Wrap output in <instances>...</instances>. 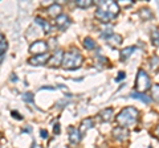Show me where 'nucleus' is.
Segmentation results:
<instances>
[{"label":"nucleus","instance_id":"1","mask_svg":"<svg viewBox=\"0 0 159 148\" xmlns=\"http://www.w3.org/2000/svg\"><path fill=\"white\" fill-rule=\"evenodd\" d=\"M98 6L96 11V17L102 23H109L117 17L119 13V6L116 2H96Z\"/></svg>","mask_w":159,"mask_h":148},{"label":"nucleus","instance_id":"2","mask_svg":"<svg viewBox=\"0 0 159 148\" xmlns=\"http://www.w3.org/2000/svg\"><path fill=\"white\" fill-rule=\"evenodd\" d=\"M139 118V111L135 107H126L117 115V123L119 124V127L123 128H133L137 124Z\"/></svg>","mask_w":159,"mask_h":148},{"label":"nucleus","instance_id":"3","mask_svg":"<svg viewBox=\"0 0 159 148\" xmlns=\"http://www.w3.org/2000/svg\"><path fill=\"white\" fill-rule=\"evenodd\" d=\"M84 61L82 54L80 53V50H77L76 48L68 50L66 53H64V58H62V67L66 69V70H73V69H77L81 66V63Z\"/></svg>","mask_w":159,"mask_h":148},{"label":"nucleus","instance_id":"4","mask_svg":"<svg viewBox=\"0 0 159 148\" xmlns=\"http://www.w3.org/2000/svg\"><path fill=\"white\" fill-rule=\"evenodd\" d=\"M151 87V81L150 77L147 76V73L143 69H139L137 74V81H135V89L137 93H145Z\"/></svg>","mask_w":159,"mask_h":148},{"label":"nucleus","instance_id":"5","mask_svg":"<svg viewBox=\"0 0 159 148\" xmlns=\"http://www.w3.org/2000/svg\"><path fill=\"white\" fill-rule=\"evenodd\" d=\"M48 50V44L43 40H39V41H34L31 46H29V52L34 56H39V54H44L47 53Z\"/></svg>","mask_w":159,"mask_h":148},{"label":"nucleus","instance_id":"6","mask_svg":"<svg viewBox=\"0 0 159 148\" xmlns=\"http://www.w3.org/2000/svg\"><path fill=\"white\" fill-rule=\"evenodd\" d=\"M62 58H64V52L61 50V49H58V50H56L53 54H51L47 65L51 66V67H57L62 63Z\"/></svg>","mask_w":159,"mask_h":148},{"label":"nucleus","instance_id":"7","mask_svg":"<svg viewBox=\"0 0 159 148\" xmlns=\"http://www.w3.org/2000/svg\"><path fill=\"white\" fill-rule=\"evenodd\" d=\"M49 57H51V54H48V53L39 54V56L31 57V58L28 60V62L31 63V65H33V66H43V65H45V63L48 62Z\"/></svg>","mask_w":159,"mask_h":148},{"label":"nucleus","instance_id":"8","mask_svg":"<svg viewBox=\"0 0 159 148\" xmlns=\"http://www.w3.org/2000/svg\"><path fill=\"white\" fill-rule=\"evenodd\" d=\"M68 134H69V140H70V143H73V144H77V143H80V140H81V134H80V131L77 130L76 127L70 126L68 128Z\"/></svg>","mask_w":159,"mask_h":148},{"label":"nucleus","instance_id":"9","mask_svg":"<svg viewBox=\"0 0 159 148\" xmlns=\"http://www.w3.org/2000/svg\"><path fill=\"white\" fill-rule=\"evenodd\" d=\"M113 136L118 140H126L129 137V131L127 128H123V127H116L113 130Z\"/></svg>","mask_w":159,"mask_h":148},{"label":"nucleus","instance_id":"10","mask_svg":"<svg viewBox=\"0 0 159 148\" xmlns=\"http://www.w3.org/2000/svg\"><path fill=\"white\" fill-rule=\"evenodd\" d=\"M69 24H70V20H69V17L66 16V15H60L58 17H56V25L58 29H61V31H64L65 28L69 27Z\"/></svg>","mask_w":159,"mask_h":148},{"label":"nucleus","instance_id":"11","mask_svg":"<svg viewBox=\"0 0 159 148\" xmlns=\"http://www.w3.org/2000/svg\"><path fill=\"white\" fill-rule=\"evenodd\" d=\"M93 124H94V122H93V119L92 118H86V119H84L82 122H81V126H80V134L81 135H84L85 132L89 130V128H92L93 127Z\"/></svg>","mask_w":159,"mask_h":148},{"label":"nucleus","instance_id":"12","mask_svg":"<svg viewBox=\"0 0 159 148\" xmlns=\"http://www.w3.org/2000/svg\"><path fill=\"white\" fill-rule=\"evenodd\" d=\"M47 12H48L49 16H52V17H58L60 15H61V6H58L57 3H53L52 6L48 7Z\"/></svg>","mask_w":159,"mask_h":148},{"label":"nucleus","instance_id":"13","mask_svg":"<svg viewBox=\"0 0 159 148\" xmlns=\"http://www.w3.org/2000/svg\"><path fill=\"white\" fill-rule=\"evenodd\" d=\"M113 115H114L113 108H103V110L99 112V119L102 122H110L113 119Z\"/></svg>","mask_w":159,"mask_h":148},{"label":"nucleus","instance_id":"14","mask_svg":"<svg viewBox=\"0 0 159 148\" xmlns=\"http://www.w3.org/2000/svg\"><path fill=\"white\" fill-rule=\"evenodd\" d=\"M105 40H107L109 42H110V45H113V46H118L119 44L122 42V37L119 36V34H117V33H111L110 36L105 37Z\"/></svg>","mask_w":159,"mask_h":148},{"label":"nucleus","instance_id":"15","mask_svg":"<svg viewBox=\"0 0 159 148\" xmlns=\"http://www.w3.org/2000/svg\"><path fill=\"white\" fill-rule=\"evenodd\" d=\"M131 98H134V99H139L141 102L143 103H150L151 102V98L147 97L145 93H137V91H133L131 93Z\"/></svg>","mask_w":159,"mask_h":148},{"label":"nucleus","instance_id":"16","mask_svg":"<svg viewBox=\"0 0 159 148\" xmlns=\"http://www.w3.org/2000/svg\"><path fill=\"white\" fill-rule=\"evenodd\" d=\"M134 50H135V48H134V46H127L125 49H122V52H121V60L122 61H126L127 58L133 54Z\"/></svg>","mask_w":159,"mask_h":148},{"label":"nucleus","instance_id":"17","mask_svg":"<svg viewBox=\"0 0 159 148\" xmlns=\"http://www.w3.org/2000/svg\"><path fill=\"white\" fill-rule=\"evenodd\" d=\"M34 21H36L39 25L43 27V29H44V32L45 33H48L49 31H51V24H49L47 20H44V19H41V17H36V20Z\"/></svg>","mask_w":159,"mask_h":148},{"label":"nucleus","instance_id":"18","mask_svg":"<svg viewBox=\"0 0 159 148\" xmlns=\"http://www.w3.org/2000/svg\"><path fill=\"white\" fill-rule=\"evenodd\" d=\"M84 46H85L88 50H93V49H96V48H97V44H96V41H94L93 38L86 37L85 40H84Z\"/></svg>","mask_w":159,"mask_h":148},{"label":"nucleus","instance_id":"19","mask_svg":"<svg viewBox=\"0 0 159 148\" xmlns=\"http://www.w3.org/2000/svg\"><path fill=\"white\" fill-rule=\"evenodd\" d=\"M141 17L143 19V20H148V19H151L152 17V12L150 11L148 8H143V9H141Z\"/></svg>","mask_w":159,"mask_h":148},{"label":"nucleus","instance_id":"20","mask_svg":"<svg viewBox=\"0 0 159 148\" xmlns=\"http://www.w3.org/2000/svg\"><path fill=\"white\" fill-rule=\"evenodd\" d=\"M92 4L93 2H90V0H77L76 2V6L80 8H89Z\"/></svg>","mask_w":159,"mask_h":148},{"label":"nucleus","instance_id":"21","mask_svg":"<svg viewBox=\"0 0 159 148\" xmlns=\"http://www.w3.org/2000/svg\"><path fill=\"white\" fill-rule=\"evenodd\" d=\"M151 97L155 101H159V85H152V87H151Z\"/></svg>","mask_w":159,"mask_h":148},{"label":"nucleus","instance_id":"22","mask_svg":"<svg viewBox=\"0 0 159 148\" xmlns=\"http://www.w3.org/2000/svg\"><path fill=\"white\" fill-rule=\"evenodd\" d=\"M8 49V44L6 40H3V41H0V57L3 56L4 53H6V50Z\"/></svg>","mask_w":159,"mask_h":148},{"label":"nucleus","instance_id":"23","mask_svg":"<svg viewBox=\"0 0 159 148\" xmlns=\"http://www.w3.org/2000/svg\"><path fill=\"white\" fill-rule=\"evenodd\" d=\"M151 38H152V42L155 44L157 46H159V31H154L151 33Z\"/></svg>","mask_w":159,"mask_h":148},{"label":"nucleus","instance_id":"24","mask_svg":"<svg viewBox=\"0 0 159 148\" xmlns=\"http://www.w3.org/2000/svg\"><path fill=\"white\" fill-rule=\"evenodd\" d=\"M23 99L25 102L31 103V102H33V94H32V93H25V94L23 95Z\"/></svg>","mask_w":159,"mask_h":148},{"label":"nucleus","instance_id":"25","mask_svg":"<svg viewBox=\"0 0 159 148\" xmlns=\"http://www.w3.org/2000/svg\"><path fill=\"white\" fill-rule=\"evenodd\" d=\"M54 42H56V38H51V40H49V45H48V49L49 48H56V44H54Z\"/></svg>","mask_w":159,"mask_h":148},{"label":"nucleus","instance_id":"26","mask_svg":"<svg viewBox=\"0 0 159 148\" xmlns=\"http://www.w3.org/2000/svg\"><path fill=\"white\" fill-rule=\"evenodd\" d=\"M123 78H125V72H119L118 77H117V81H119V80H123Z\"/></svg>","mask_w":159,"mask_h":148},{"label":"nucleus","instance_id":"27","mask_svg":"<svg viewBox=\"0 0 159 148\" xmlns=\"http://www.w3.org/2000/svg\"><path fill=\"white\" fill-rule=\"evenodd\" d=\"M154 136H157L159 139V124L155 127V130H154Z\"/></svg>","mask_w":159,"mask_h":148},{"label":"nucleus","instance_id":"28","mask_svg":"<svg viewBox=\"0 0 159 148\" xmlns=\"http://www.w3.org/2000/svg\"><path fill=\"white\" fill-rule=\"evenodd\" d=\"M12 115H13V116H16V119H19V120H20V119H23L21 115H20L19 112H16V111H12Z\"/></svg>","mask_w":159,"mask_h":148},{"label":"nucleus","instance_id":"29","mask_svg":"<svg viewBox=\"0 0 159 148\" xmlns=\"http://www.w3.org/2000/svg\"><path fill=\"white\" fill-rule=\"evenodd\" d=\"M54 134H60V124L54 126Z\"/></svg>","mask_w":159,"mask_h":148},{"label":"nucleus","instance_id":"30","mask_svg":"<svg viewBox=\"0 0 159 148\" xmlns=\"http://www.w3.org/2000/svg\"><path fill=\"white\" fill-rule=\"evenodd\" d=\"M41 136H43V137H48V132L43 130V131H41Z\"/></svg>","mask_w":159,"mask_h":148},{"label":"nucleus","instance_id":"31","mask_svg":"<svg viewBox=\"0 0 159 148\" xmlns=\"http://www.w3.org/2000/svg\"><path fill=\"white\" fill-rule=\"evenodd\" d=\"M3 40H6V38H4V37H3V34L0 33V41H3Z\"/></svg>","mask_w":159,"mask_h":148}]
</instances>
